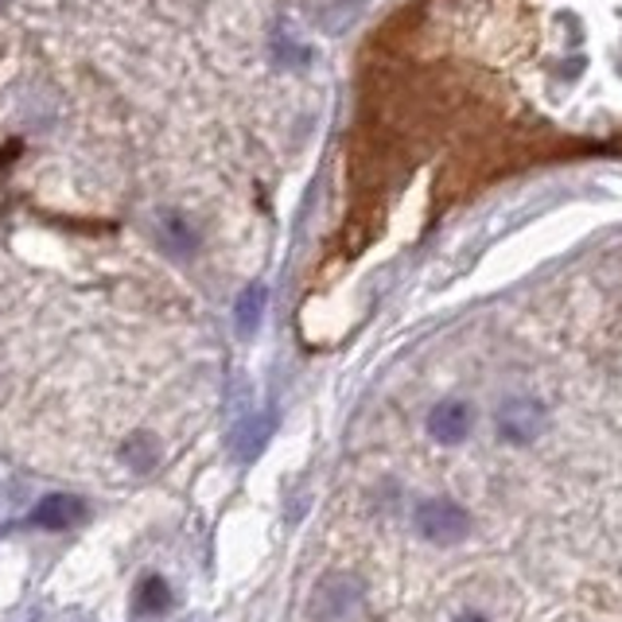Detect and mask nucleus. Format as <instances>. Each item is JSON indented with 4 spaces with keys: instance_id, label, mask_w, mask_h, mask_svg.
<instances>
[{
    "instance_id": "nucleus-1",
    "label": "nucleus",
    "mask_w": 622,
    "mask_h": 622,
    "mask_svg": "<svg viewBox=\"0 0 622 622\" xmlns=\"http://www.w3.org/2000/svg\"><path fill=\"white\" fill-rule=\"evenodd\" d=\"M417 521V533L432 545H455L471 533V513L460 502H448V498H428L412 513Z\"/></svg>"
},
{
    "instance_id": "nucleus-2",
    "label": "nucleus",
    "mask_w": 622,
    "mask_h": 622,
    "mask_svg": "<svg viewBox=\"0 0 622 622\" xmlns=\"http://www.w3.org/2000/svg\"><path fill=\"white\" fill-rule=\"evenodd\" d=\"M549 425V412L538 397H510L498 409V432L510 443H533Z\"/></svg>"
},
{
    "instance_id": "nucleus-3",
    "label": "nucleus",
    "mask_w": 622,
    "mask_h": 622,
    "mask_svg": "<svg viewBox=\"0 0 622 622\" xmlns=\"http://www.w3.org/2000/svg\"><path fill=\"white\" fill-rule=\"evenodd\" d=\"M362 599L359 580H350V576H327L324 584L316 588V599H312V614L319 622H342Z\"/></svg>"
},
{
    "instance_id": "nucleus-4",
    "label": "nucleus",
    "mask_w": 622,
    "mask_h": 622,
    "mask_svg": "<svg viewBox=\"0 0 622 622\" xmlns=\"http://www.w3.org/2000/svg\"><path fill=\"white\" fill-rule=\"evenodd\" d=\"M471 405L463 402H440L432 412H428V432H432L436 443H463L471 432Z\"/></svg>"
},
{
    "instance_id": "nucleus-5",
    "label": "nucleus",
    "mask_w": 622,
    "mask_h": 622,
    "mask_svg": "<svg viewBox=\"0 0 622 622\" xmlns=\"http://www.w3.org/2000/svg\"><path fill=\"white\" fill-rule=\"evenodd\" d=\"M82 513L86 510H82V502H78V498L47 495L39 506H35L32 521H35V525H43V529H70L75 521H82Z\"/></svg>"
},
{
    "instance_id": "nucleus-6",
    "label": "nucleus",
    "mask_w": 622,
    "mask_h": 622,
    "mask_svg": "<svg viewBox=\"0 0 622 622\" xmlns=\"http://www.w3.org/2000/svg\"><path fill=\"white\" fill-rule=\"evenodd\" d=\"M273 425H276L273 412H261V417H253V420H246V425L234 428V455L246 460V463L257 460L261 448L269 443V436H273Z\"/></svg>"
},
{
    "instance_id": "nucleus-7",
    "label": "nucleus",
    "mask_w": 622,
    "mask_h": 622,
    "mask_svg": "<svg viewBox=\"0 0 622 622\" xmlns=\"http://www.w3.org/2000/svg\"><path fill=\"white\" fill-rule=\"evenodd\" d=\"M160 246L168 249L171 257H191L199 249V234H195V226H191L183 214H176V211H168L160 218Z\"/></svg>"
},
{
    "instance_id": "nucleus-8",
    "label": "nucleus",
    "mask_w": 622,
    "mask_h": 622,
    "mask_svg": "<svg viewBox=\"0 0 622 622\" xmlns=\"http://www.w3.org/2000/svg\"><path fill=\"white\" fill-rule=\"evenodd\" d=\"M121 463H125L133 475H152L156 463H160V440L152 432L128 436L125 448H121Z\"/></svg>"
},
{
    "instance_id": "nucleus-9",
    "label": "nucleus",
    "mask_w": 622,
    "mask_h": 622,
    "mask_svg": "<svg viewBox=\"0 0 622 622\" xmlns=\"http://www.w3.org/2000/svg\"><path fill=\"white\" fill-rule=\"evenodd\" d=\"M264 284H249L246 292L238 296V304H234V327H238L241 339H253L257 335V324H261L264 316Z\"/></svg>"
},
{
    "instance_id": "nucleus-10",
    "label": "nucleus",
    "mask_w": 622,
    "mask_h": 622,
    "mask_svg": "<svg viewBox=\"0 0 622 622\" xmlns=\"http://www.w3.org/2000/svg\"><path fill=\"white\" fill-rule=\"evenodd\" d=\"M168 584L160 580V576H148L145 584L137 588V611L140 614H160L163 607H168Z\"/></svg>"
},
{
    "instance_id": "nucleus-11",
    "label": "nucleus",
    "mask_w": 622,
    "mask_h": 622,
    "mask_svg": "<svg viewBox=\"0 0 622 622\" xmlns=\"http://www.w3.org/2000/svg\"><path fill=\"white\" fill-rule=\"evenodd\" d=\"M455 622H490V619H486L483 611H460L455 614Z\"/></svg>"
}]
</instances>
